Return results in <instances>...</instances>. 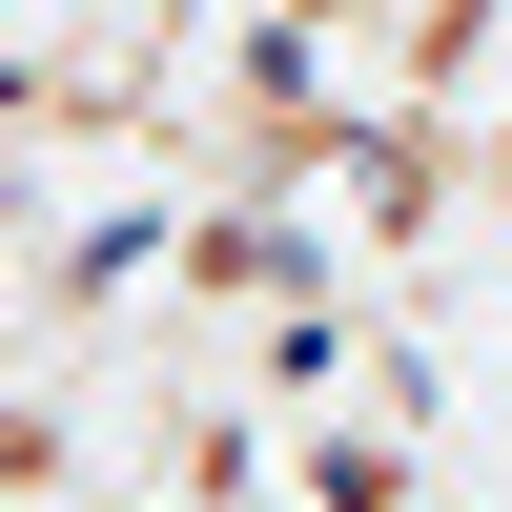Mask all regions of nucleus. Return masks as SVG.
I'll return each mask as SVG.
<instances>
[]
</instances>
